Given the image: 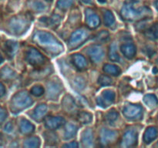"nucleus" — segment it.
<instances>
[{
  "instance_id": "473e14b6",
  "label": "nucleus",
  "mask_w": 158,
  "mask_h": 148,
  "mask_svg": "<svg viewBox=\"0 0 158 148\" xmlns=\"http://www.w3.org/2000/svg\"><path fill=\"white\" fill-rule=\"evenodd\" d=\"M44 22L48 26H51V27H55L56 26H58L59 23H60V18L58 15H54V16L45 19Z\"/></svg>"
},
{
  "instance_id": "a19ab883",
  "label": "nucleus",
  "mask_w": 158,
  "mask_h": 148,
  "mask_svg": "<svg viewBox=\"0 0 158 148\" xmlns=\"http://www.w3.org/2000/svg\"><path fill=\"white\" fill-rule=\"evenodd\" d=\"M12 130H13V126H12V123H8L5 126V131H6V132H11Z\"/></svg>"
},
{
  "instance_id": "7ed1b4c3",
  "label": "nucleus",
  "mask_w": 158,
  "mask_h": 148,
  "mask_svg": "<svg viewBox=\"0 0 158 148\" xmlns=\"http://www.w3.org/2000/svg\"><path fill=\"white\" fill-rule=\"evenodd\" d=\"M32 103H33V101H32L30 96L26 92L21 91V92H19L16 94H15L12 98L10 107L13 112H20V111L30 106L32 104Z\"/></svg>"
},
{
  "instance_id": "de8ad7c7",
  "label": "nucleus",
  "mask_w": 158,
  "mask_h": 148,
  "mask_svg": "<svg viewBox=\"0 0 158 148\" xmlns=\"http://www.w3.org/2000/svg\"><path fill=\"white\" fill-rule=\"evenodd\" d=\"M157 64H158V58H157Z\"/></svg>"
},
{
  "instance_id": "cd10ccee",
  "label": "nucleus",
  "mask_w": 158,
  "mask_h": 148,
  "mask_svg": "<svg viewBox=\"0 0 158 148\" xmlns=\"http://www.w3.org/2000/svg\"><path fill=\"white\" fill-rule=\"evenodd\" d=\"M40 146V140L36 137H30L24 141L26 147H38Z\"/></svg>"
},
{
  "instance_id": "423d86ee",
  "label": "nucleus",
  "mask_w": 158,
  "mask_h": 148,
  "mask_svg": "<svg viewBox=\"0 0 158 148\" xmlns=\"http://www.w3.org/2000/svg\"><path fill=\"white\" fill-rule=\"evenodd\" d=\"M26 60L32 66H40L44 64L46 59L38 49L35 48H31L28 49L26 52Z\"/></svg>"
},
{
  "instance_id": "ddd939ff",
  "label": "nucleus",
  "mask_w": 158,
  "mask_h": 148,
  "mask_svg": "<svg viewBox=\"0 0 158 148\" xmlns=\"http://www.w3.org/2000/svg\"><path fill=\"white\" fill-rule=\"evenodd\" d=\"M117 134L116 131L108 129H102L100 132V142L103 145H108L113 143L117 137Z\"/></svg>"
},
{
  "instance_id": "6e6552de",
  "label": "nucleus",
  "mask_w": 158,
  "mask_h": 148,
  "mask_svg": "<svg viewBox=\"0 0 158 148\" xmlns=\"http://www.w3.org/2000/svg\"><path fill=\"white\" fill-rule=\"evenodd\" d=\"M86 53L90 60L94 63H100L104 57V52L103 48L99 45H93L86 49Z\"/></svg>"
},
{
  "instance_id": "0eeeda50",
  "label": "nucleus",
  "mask_w": 158,
  "mask_h": 148,
  "mask_svg": "<svg viewBox=\"0 0 158 148\" xmlns=\"http://www.w3.org/2000/svg\"><path fill=\"white\" fill-rule=\"evenodd\" d=\"M143 113L142 106L137 104L127 105L123 109V114L127 119L135 120H139Z\"/></svg>"
},
{
  "instance_id": "e433bc0d",
  "label": "nucleus",
  "mask_w": 158,
  "mask_h": 148,
  "mask_svg": "<svg viewBox=\"0 0 158 148\" xmlns=\"http://www.w3.org/2000/svg\"><path fill=\"white\" fill-rule=\"evenodd\" d=\"M109 32L106 30H102L97 35V39L98 42H106L109 39Z\"/></svg>"
},
{
  "instance_id": "bb28decb",
  "label": "nucleus",
  "mask_w": 158,
  "mask_h": 148,
  "mask_svg": "<svg viewBox=\"0 0 158 148\" xmlns=\"http://www.w3.org/2000/svg\"><path fill=\"white\" fill-rule=\"evenodd\" d=\"M145 35L151 39H158V23H155L151 27H150L145 32Z\"/></svg>"
},
{
  "instance_id": "dca6fc26",
  "label": "nucleus",
  "mask_w": 158,
  "mask_h": 148,
  "mask_svg": "<svg viewBox=\"0 0 158 148\" xmlns=\"http://www.w3.org/2000/svg\"><path fill=\"white\" fill-rule=\"evenodd\" d=\"M71 61L73 63L74 66L80 70H83L87 66V63L83 55L79 53H76L71 56Z\"/></svg>"
},
{
  "instance_id": "4c0bfd02",
  "label": "nucleus",
  "mask_w": 158,
  "mask_h": 148,
  "mask_svg": "<svg viewBox=\"0 0 158 148\" xmlns=\"http://www.w3.org/2000/svg\"><path fill=\"white\" fill-rule=\"evenodd\" d=\"M14 76L13 72L11 69H9L8 67H5L4 69L2 70V76L3 78H12Z\"/></svg>"
},
{
  "instance_id": "7c9ffc66",
  "label": "nucleus",
  "mask_w": 158,
  "mask_h": 148,
  "mask_svg": "<svg viewBox=\"0 0 158 148\" xmlns=\"http://www.w3.org/2000/svg\"><path fill=\"white\" fill-rule=\"evenodd\" d=\"M73 4V0H59L57 2V7L61 10H66Z\"/></svg>"
},
{
  "instance_id": "37998d69",
  "label": "nucleus",
  "mask_w": 158,
  "mask_h": 148,
  "mask_svg": "<svg viewBox=\"0 0 158 148\" xmlns=\"http://www.w3.org/2000/svg\"><path fill=\"white\" fill-rule=\"evenodd\" d=\"M4 94H5V88H4V86L2 84L1 85V96L2 97Z\"/></svg>"
},
{
  "instance_id": "72a5a7b5",
  "label": "nucleus",
  "mask_w": 158,
  "mask_h": 148,
  "mask_svg": "<svg viewBox=\"0 0 158 148\" xmlns=\"http://www.w3.org/2000/svg\"><path fill=\"white\" fill-rule=\"evenodd\" d=\"M98 83L101 86H110L113 84V80L106 75H101L98 80Z\"/></svg>"
},
{
  "instance_id": "4468645a",
  "label": "nucleus",
  "mask_w": 158,
  "mask_h": 148,
  "mask_svg": "<svg viewBox=\"0 0 158 148\" xmlns=\"http://www.w3.org/2000/svg\"><path fill=\"white\" fill-rule=\"evenodd\" d=\"M120 50L123 55L126 58L131 60L134 58L137 53V47L133 43H125L123 44L120 47Z\"/></svg>"
},
{
  "instance_id": "4be33fe9",
  "label": "nucleus",
  "mask_w": 158,
  "mask_h": 148,
  "mask_svg": "<svg viewBox=\"0 0 158 148\" xmlns=\"http://www.w3.org/2000/svg\"><path fill=\"white\" fill-rule=\"evenodd\" d=\"M63 106L66 112L73 113L76 109V104L73 99L69 96H66L64 97V100L63 101Z\"/></svg>"
},
{
  "instance_id": "20e7f679",
  "label": "nucleus",
  "mask_w": 158,
  "mask_h": 148,
  "mask_svg": "<svg viewBox=\"0 0 158 148\" xmlns=\"http://www.w3.org/2000/svg\"><path fill=\"white\" fill-rule=\"evenodd\" d=\"M29 27V20L24 17H14L9 23V29L12 34L21 35Z\"/></svg>"
},
{
  "instance_id": "2f4dec72",
  "label": "nucleus",
  "mask_w": 158,
  "mask_h": 148,
  "mask_svg": "<svg viewBox=\"0 0 158 148\" xmlns=\"http://www.w3.org/2000/svg\"><path fill=\"white\" fill-rule=\"evenodd\" d=\"M118 113L116 112L115 110L110 111L109 113L106 114V122L110 123V124H113V123H115L116 121L118 119Z\"/></svg>"
},
{
  "instance_id": "f704fd0d",
  "label": "nucleus",
  "mask_w": 158,
  "mask_h": 148,
  "mask_svg": "<svg viewBox=\"0 0 158 148\" xmlns=\"http://www.w3.org/2000/svg\"><path fill=\"white\" fill-rule=\"evenodd\" d=\"M30 92L35 97H40L44 93V89L41 86H35L31 89Z\"/></svg>"
},
{
  "instance_id": "ea45409f",
  "label": "nucleus",
  "mask_w": 158,
  "mask_h": 148,
  "mask_svg": "<svg viewBox=\"0 0 158 148\" xmlns=\"http://www.w3.org/2000/svg\"><path fill=\"white\" fill-rule=\"evenodd\" d=\"M78 146L79 145L77 142H71L67 144L63 145V146H65V147H78Z\"/></svg>"
},
{
  "instance_id": "f03ea898",
  "label": "nucleus",
  "mask_w": 158,
  "mask_h": 148,
  "mask_svg": "<svg viewBox=\"0 0 158 148\" xmlns=\"http://www.w3.org/2000/svg\"><path fill=\"white\" fill-rule=\"evenodd\" d=\"M151 14V10L146 6L140 5L137 0H127L121 9L122 18L127 21L140 20Z\"/></svg>"
},
{
  "instance_id": "a18cd8bd",
  "label": "nucleus",
  "mask_w": 158,
  "mask_h": 148,
  "mask_svg": "<svg viewBox=\"0 0 158 148\" xmlns=\"http://www.w3.org/2000/svg\"><path fill=\"white\" fill-rule=\"evenodd\" d=\"M99 2H102V3H103V2H106V0H98Z\"/></svg>"
},
{
  "instance_id": "aec40b11",
  "label": "nucleus",
  "mask_w": 158,
  "mask_h": 148,
  "mask_svg": "<svg viewBox=\"0 0 158 148\" xmlns=\"http://www.w3.org/2000/svg\"><path fill=\"white\" fill-rule=\"evenodd\" d=\"M17 46H18V45H17V43H15V42L7 41L6 42V43L4 44L3 51L5 52L6 55H7V56L11 58V57L13 56L15 52H16Z\"/></svg>"
},
{
  "instance_id": "f8f14e48",
  "label": "nucleus",
  "mask_w": 158,
  "mask_h": 148,
  "mask_svg": "<svg viewBox=\"0 0 158 148\" xmlns=\"http://www.w3.org/2000/svg\"><path fill=\"white\" fill-rule=\"evenodd\" d=\"M86 23L88 28L93 29L98 27L100 24V19L98 15L91 9L86 10Z\"/></svg>"
},
{
  "instance_id": "79ce46f5",
  "label": "nucleus",
  "mask_w": 158,
  "mask_h": 148,
  "mask_svg": "<svg viewBox=\"0 0 158 148\" xmlns=\"http://www.w3.org/2000/svg\"><path fill=\"white\" fill-rule=\"evenodd\" d=\"M6 117H7V113H6V111H5V109H3V108H2V109H1V122L2 123L4 121L5 119L6 118Z\"/></svg>"
},
{
  "instance_id": "393cba45",
  "label": "nucleus",
  "mask_w": 158,
  "mask_h": 148,
  "mask_svg": "<svg viewBox=\"0 0 158 148\" xmlns=\"http://www.w3.org/2000/svg\"><path fill=\"white\" fill-rule=\"evenodd\" d=\"M77 120L83 124H87L93 120V115L89 112H80L77 114Z\"/></svg>"
},
{
  "instance_id": "b1692460",
  "label": "nucleus",
  "mask_w": 158,
  "mask_h": 148,
  "mask_svg": "<svg viewBox=\"0 0 158 148\" xmlns=\"http://www.w3.org/2000/svg\"><path fill=\"white\" fill-rule=\"evenodd\" d=\"M77 130H78V127H77V125L73 124V123H68L65 128L64 138L66 140L73 138L77 134Z\"/></svg>"
},
{
  "instance_id": "f3484780",
  "label": "nucleus",
  "mask_w": 158,
  "mask_h": 148,
  "mask_svg": "<svg viewBox=\"0 0 158 148\" xmlns=\"http://www.w3.org/2000/svg\"><path fill=\"white\" fill-rule=\"evenodd\" d=\"M158 136V130L154 126H150L147 128L143 134V142L146 143H150L154 141Z\"/></svg>"
},
{
  "instance_id": "09e8293b",
  "label": "nucleus",
  "mask_w": 158,
  "mask_h": 148,
  "mask_svg": "<svg viewBox=\"0 0 158 148\" xmlns=\"http://www.w3.org/2000/svg\"><path fill=\"white\" fill-rule=\"evenodd\" d=\"M46 1H52V0H46Z\"/></svg>"
},
{
  "instance_id": "1a4fd4ad",
  "label": "nucleus",
  "mask_w": 158,
  "mask_h": 148,
  "mask_svg": "<svg viewBox=\"0 0 158 148\" xmlns=\"http://www.w3.org/2000/svg\"><path fill=\"white\" fill-rule=\"evenodd\" d=\"M115 92L110 89H106L102 92L100 97H97V103L98 106L102 107H107L112 104L115 100Z\"/></svg>"
},
{
  "instance_id": "9d476101",
  "label": "nucleus",
  "mask_w": 158,
  "mask_h": 148,
  "mask_svg": "<svg viewBox=\"0 0 158 148\" xmlns=\"http://www.w3.org/2000/svg\"><path fill=\"white\" fill-rule=\"evenodd\" d=\"M137 133L134 130H129L124 134L120 141L122 147H131L137 144Z\"/></svg>"
},
{
  "instance_id": "c756f323",
  "label": "nucleus",
  "mask_w": 158,
  "mask_h": 148,
  "mask_svg": "<svg viewBox=\"0 0 158 148\" xmlns=\"http://www.w3.org/2000/svg\"><path fill=\"white\" fill-rule=\"evenodd\" d=\"M104 23L108 27L115 25V17L110 11H106L104 13Z\"/></svg>"
},
{
  "instance_id": "2eb2a0df",
  "label": "nucleus",
  "mask_w": 158,
  "mask_h": 148,
  "mask_svg": "<svg viewBox=\"0 0 158 148\" xmlns=\"http://www.w3.org/2000/svg\"><path fill=\"white\" fill-rule=\"evenodd\" d=\"M46 113H47V106L46 104H40L35 108L32 117L34 120L40 122L45 119Z\"/></svg>"
},
{
  "instance_id": "8fccbe9b",
  "label": "nucleus",
  "mask_w": 158,
  "mask_h": 148,
  "mask_svg": "<svg viewBox=\"0 0 158 148\" xmlns=\"http://www.w3.org/2000/svg\"><path fill=\"white\" fill-rule=\"evenodd\" d=\"M157 146H158V143H157Z\"/></svg>"
},
{
  "instance_id": "39448f33",
  "label": "nucleus",
  "mask_w": 158,
  "mask_h": 148,
  "mask_svg": "<svg viewBox=\"0 0 158 148\" xmlns=\"http://www.w3.org/2000/svg\"><path fill=\"white\" fill-rule=\"evenodd\" d=\"M89 38V33L85 29H77L69 37L68 44L70 49H76L83 45Z\"/></svg>"
},
{
  "instance_id": "c85d7f7f",
  "label": "nucleus",
  "mask_w": 158,
  "mask_h": 148,
  "mask_svg": "<svg viewBox=\"0 0 158 148\" xmlns=\"http://www.w3.org/2000/svg\"><path fill=\"white\" fill-rule=\"evenodd\" d=\"M117 46L115 43H113L110 46V50H109V58L110 60H112L114 62H117L120 60V56L117 53Z\"/></svg>"
},
{
  "instance_id": "a878e982",
  "label": "nucleus",
  "mask_w": 158,
  "mask_h": 148,
  "mask_svg": "<svg viewBox=\"0 0 158 148\" xmlns=\"http://www.w3.org/2000/svg\"><path fill=\"white\" fill-rule=\"evenodd\" d=\"M143 102L145 104L150 108H154L158 104V100L155 95L154 94H147L143 97Z\"/></svg>"
},
{
  "instance_id": "f257e3e1",
  "label": "nucleus",
  "mask_w": 158,
  "mask_h": 148,
  "mask_svg": "<svg viewBox=\"0 0 158 148\" xmlns=\"http://www.w3.org/2000/svg\"><path fill=\"white\" fill-rule=\"evenodd\" d=\"M33 41L48 54L52 56L60 53L63 49V45L53 35L44 31L35 32Z\"/></svg>"
},
{
  "instance_id": "c9c22d12",
  "label": "nucleus",
  "mask_w": 158,
  "mask_h": 148,
  "mask_svg": "<svg viewBox=\"0 0 158 148\" xmlns=\"http://www.w3.org/2000/svg\"><path fill=\"white\" fill-rule=\"evenodd\" d=\"M46 140L47 143H56L58 142V138H57L56 134H53V133H46Z\"/></svg>"
},
{
  "instance_id": "5701e85b",
  "label": "nucleus",
  "mask_w": 158,
  "mask_h": 148,
  "mask_svg": "<svg viewBox=\"0 0 158 148\" xmlns=\"http://www.w3.org/2000/svg\"><path fill=\"white\" fill-rule=\"evenodd\" d=\"M103 72L108 75L111 76H119L121 72V69L120 67L114 64H105L103 66Z\"/></svg>"
},
{
  "instance_id": "412c9836",
  "label": "nucleus",
  "mask_w": 158,
  "mask_h": 148,
  "mask_svg": "<svg viewBox=\"0 0 158 148\" xmlns=\"http://www.w3.org/2000/svg\"><path fill=\"white\" fill-rule=\"evenodd\" d=\"M82 143L85 146H91L94 143V134L90 129H88L83 133Z\"/></svg>"
},
{
  "instance_id": "58836bf2",
  "label": "nucleus",
  "mask_w": 158,
  "mask_h": 148,
  "mask_svg": "<svg viewBox=\"0 0 158 148\" xmlns=\"http://www.w3.org/2000/svg\"><path fill=\"white\" fill-rule=\"evenodd\" d=\"M34 6H35V9L38 11H40V10H43V9H45V6L43 4V3L40 2H35V5H34Z\"/></svg>"
},
{
  "instance_id": "c03bdc74",
  "label": "nucleus",
  "mask_w": 158,
  "mask_h": 148,
  "mask_svg": "<svg viewBox=\"0 0 158 148\" xmlns=\"http://www.w3.org/2000/svg\"><path fill=\"white\" fill-rule=\"evenodd\" d=\"M82 2H83L84 3H89L91 2V0H82Z\"/></svg>"
},
{
  "instance_id": "6ab92c4d",
  "label": "nucleus",
  "mask_w": 158,
  "mask_h": 148,
  "mask_svg": "<svg viewBox=\"0 0 158 148\" xmlns=\"http://www.w3.org/2000/svg\"><path fill=\"white\" fill-rule=\"evenodd\" d=\"M48 97L51 100H56L60 95L61 88L55 82H51L48 86Z\"/></svg>"
},
{
  "instance_id": "9b49d317",
  "label": "nucleus",
  "mask_w": 158,
  "mask_h": 148,
  "mask_svg": "<svg viewBox=\"0 0 158 148\" xmlns=\"http://www.w3.org/2000/svg\"><path fill=\"white\" fill-rule=\"evenodd\" d=\"M45 126L47 129L53 130L65 123V120L61 117H47L44 119Z\"/></svg>"
},
{
  "instance_id": "a211bd4d",
  "label": "nucleus",
  "mask_w": 158,
  "mask_h": 148,
  "mask_svg": "<svg viewBox=\"0 0 158 148\" xmlns=\"http://www.w3.org/2000/svg\"><path fill=\"white\" fill-rule=\"evenodd\" d=\"M34 130H35L34 125L31 123L28 120L23 119L20 121L19 130L23 134H24V135H30L31 134L33 133Z\"/></svg>"
},
{
  "instance_id": "49530a36",
  "label": "nucleus",
  "mask_w": 158,
  "mask_h": 148,
  "mask_svg": "<svg viewBox=\"0 0 158 148\" xmlns=\"http://www.w3.org/2000/svg\"><path fill=\"white\" fill-rule=\"evenodd\" d=\"M156 7H157V10H158V0L157 2H156Z\"/></svg>"
}]
</instances>
